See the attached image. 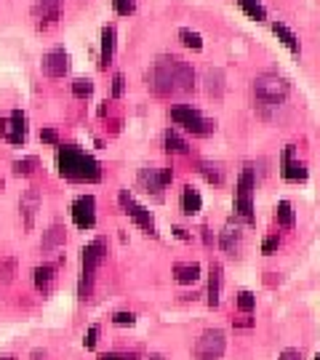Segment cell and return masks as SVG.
Instances as JSON below:
<instances>
[{"label": "cell", "mask_w": 320, "mask_h": 360, "mask_svg": "<svg viewBox=\"0 0 320 360\" xmlns=\"http://www.w3.org/2000/svg\"><path fill=\"white\" fill-rule=\"evenodd\" d=\"M40 142L43 144H49V147H59V131L56 129H43L40 131Z\"/></svg>", "instance_id": "cell-36"}, {"label": "cell", "mask_w": 320, "mask_h": 360, "mask_svg": "<svg viewBox=\"0 0 320 360\" xmlns=\"http://www.w3.org/2000/svg\"><path fill=\"white\" fill-rule=\"evenodd\" d=\"M163 150L168 155H187L190 153V142L177 129H166L163 131Z\"/></svg>", "instance_id": "cell-24"}, {"label": "cell", "mask_w": 320, "mask_h": 360, "mask_svg": "<svg viewBox=\"0 0 320 360\" xmlns=\"http://www.w3.org/2000/svg\"><path fill=\"white\" fill-rule=\"evenodd\" d=\"M147 86L155 96L190 94L195 89V70L190 62H184L179 56H160L147 72Z\"/></svg>", "instance_id": "cell-1"}, {"label": "cell", "mask_w": 320, "mask_h": 360, "mask_svg": "<svg viewBox=\"0 0 320 360\" xmlns=\"http://www.w3.org/2000/svg\"><path fill=\"white\" fill-rule=\"evenodd\" d=\"M200 272L203 267L198 262H181V264H174V281L179 285H192L200 281Z\"/></svg>", "instance_id": "cell-23"}, {"label": "cell", "mask_w": 320, "mask_h": 360, "mask_svg": "<svg viewBox=\"0 0 320 360\" xmlns=\"http://www.w3.org/2000/svg\"><path fill=\"white\" fill-rule=\"evenodd\" d=\"M46 358H49L46 349H32V352H30V360H46Z\"/></svg>", "instance_id": "cell-43"}, {"label": "cell", "mask_w": 320, "mask_h": 360, "mask_svg": "<svg viewBox=\"0 0 320 360\" xmlns=\"http://www.w3.org/2000/svg\"><path fill=\"white\" fill-rule=\"evenodd\" d=\"M70 217L77 230H94L96 227V198L94 195H77L70 206Z\"/></svg>", "instance_id": "cell-10"}, {"label": "cell", "mask_w": 320, "mask_h": 360, "mask_svg": "<svg viewBox=\"0 0 320 360\" xmlns=\"http://www.w3.org/2000/svg\"><path fill=\"white\" fill-rule=\"evenodd\" d=\"M62 6H64V0H38V3H35L32 16L38 19L40 30H49V27H53L56 22H59Z\"/></svg>", "instance_id": "cell-13"}, {"label": "cell", "mask_w": 320, "mask_h": 360, "mask_svg": "<svg viewBox=\"0 0 320 360\" xmlns=\"http://www.w3.org/2000/svg\"><path fill=\"white\" fill-rule=\"evenodd\" d=\"M281 176L286 181H291V184L307 181V176H309L307 163L296 158V147H294V144H288V147L283 150V155H281Z\"/></svg>", "instance_id": "cell-11"}, {"label": "cell", "mask_w": 320, "mask_h": 360, "mask_svg": "<svg viewBox=\"0 0 320 360\" xmlns=\"http://www.w3.org/2000/svg\"><path fill=\"white\" fill-rule=\"evenodd\" d=\"M40 70H43V75L49 77H64L70 72V56H67L64 49H51L49 53H43Z\"/></svg>", "instance_id": "cell-12"}, {"label": "cell", "mask_w": 320, "mask_h": 360, "mask_svg": "<svg viewBox=\"0 0 320 360\" xmlns=\"http://www.w3.org/2000/svg\"><path fill=\"white\" fill-rule=\"evenodd\" d=\"M99 336H102V326H99V323L89 326V331L83 334V347H86V349H96V345H99Z\"/></svg>", "instance_id": "cell-33"}, {"label": "cell", "mask_w": 320, "mask_h": 360, "mask_svg": "<svg viewBox=\"0 0 320 360\" xmlns=\"http://www.w3.org/2000/svg\"><path fill=\"white\" fill-rule=\"evenodd\" d=\"M8 134V117H0V139H6Z\"/></svg>", "instance_id": "cell-45"}, {"label": "cell", "mask_w": 320, "mask_h": 360, "mask_svg": "<svg viewBox=\"0 0 320 360\" xmlns=\"http://www.w3.org/2000/svg\"><path fill=\"white\" fill-rule=\"evenodd\" d=\"M123 91H126V77L117 72V75L113 77V99H120V96H123Z\"/></svg>", "instance_id": "cell-38"}, {"label": "cell", "mask_w": 320, "mask_h": 360, "mask_svg": "<svg viewBox=\"0 0 320 360\" xmlns=\"http://www.w3.org/2000/svg\"><path fill=\"white\" fill-rule=\"evenodd\" d=\"M254 195H256V166L254 163H245L241 168V176L235 181V214L254 224Z\"/></svg>", "instance_id": "cell-6"}, {"label": "cell", "mask_w": 320, "mask_h": 360, "mask_svg": "<svg viewBox=\"0 0 320 360\" xmlns=\"http://www.w3.org/2000/svg\"><path fill=\"white\" fill-rule=\"evenodd\" d=\"M198 171H200V176H203L208 184H222L224 181V168L219 166V163H211V160H200L198 163Z\"/></svg>", "instance_id": "cell-26"}, {"label": "cell", "mask_w": 320, "mask_h": 360, "mask_svg": "<svg viewBox=\"0 0 320 360\" xmlns=\"http://www.w3.org/2000/svg\"><path fill=\"white\" fill-rule=\"evenodd\" d=\"M113 323H115V326H134V323H136V315L120 309V312H113Z\"/></svg>", "instance_id": "cell-37"}, {"label": "cell", "mask_w": 320, "mask_h": 360, "mask_svg": "<svg viewBox=\"0 0 320 360\" xmlns=\"http://www.w3.org/2000/svg\"><path fill=\"white\" fill-rule=\"evenodd\" d=\"M269 27H272V35L281 40L283 46H286L288 51L294 53V56H299V53H302V43H299V35H296L294 30L286 25V22H278V19H275V22H272Z\"/></svg>", "instance_id": "cell-20"}, {"label": "cell", "mask_w": 320, "mask_h": 360, "mask_svg": "<svg viewBox=\"0 0 320 360\" xmlns=\"http://www.w3.org/2000/svg\"><path fill=\"white\" fill-rule=\"evenodd\" d=\"M0 360H16V358H13V355H3Z\"/></svg>", "instance_id": "cell-46"}, {"label": "cell", "mask_w": 320, "mask_h": 360, "mask_svg": "<svg viewBox=\"0 0 320 360\" xmlns=\"http://www.w3.org/2000/svg\"><path fill=\"white\" fill-rule=\"evenodd\" d=\"M179 208L184 217H198L203 211V195L195 184H184L179 193Z\"/></svg>", "instance_id": "cell-16"}, {"label": "cell", "mask_w": 320, "mask_h": 360, "mask_svg": "<svg viewBox=\"0 0 320 360\" xmlns=\"http://www.w3.org/2000/svg\"><path fill=\"white\" fill-rule=\"evenodd\" d=\"M238 3V8L248 16V19H254V22H267V8H264V3L262 0H235Z\"/></svg>", "instance_id": "cell-25"}, {"label": "cell", "mask_w": 320, "mask_h": 360, "mask_svg": "<svg viewBox=\"0 0 320 360\" xmlns=\"http://www.w3.org/2000/svg\"><path fill=\"white\" fill-rule=\"evenodd\" d=\"M315 360H320V352H318V355H315Z\"/></svg>", "instance_id": "cell-47"}, {"label": "cell", "mask_w": 320, "mask_h": 360, "mask_svg": "<svg viewBox=\"0 0 320 360\" xmlns=\"http://www.w3.org/2000/svg\"><path fill=\"white\" fill-rule=\"evenodd\" d=\"M174 235H177V238H179V240H190L192 235L187 230H181V227H174Z\"/></svg>", "instance_id": "cell-44"}, {"label": "cell", "mask_w": 320, "mask_h": 360, "mask_svg": "<svg viewBox=\"0 0 320 360\" xmlns=\"http://www.w3.org/2000/svg\"><path fill=\"white\" fill-rule=\"evenodd\" d=\"M64 259H59L56 264H40V267H35L32 270V285L38 288L40 294H49L53 288V283H56V272H59V264H62Z\"/></svg>", "instance_id": "cell-18"}, {"label": "cell", "mask_w": 320, "mask_h": 360, "mask_svg": "<svg viewBox=\"0 0 320 360\" xmlns=\"http://www.w3.org/2000/svg\"><path fill=\"white\" fill-rule=\"evenodd\" d=\"M136 181L144 193L163 198V190L174 181V168H158V166H141L136 174Z\"/></svg>", "instance_id": "cell-9"}, {"label": "cell", "mask_w": 320, "mask_h": 360, "mask_svg": "<svg viewBox=\"0 0 320 360\" xmlns=\"http://www.w3.org/2000/svg\"><path fill=\"white\" fill-rule=\"evenodd\" d=\"M13 176H32L35 171L40 168V160L35 155H30V158H19V160H13Z\"/></svg>", "instance_id": "cell-29"}, {"label": "cell", "mask_w": 320, "mask_h": 360, "mask_svg": "<svg viewBox=\"0 0 320 360\" xmlns=\"http://www.w3.org/2000/svg\"><path fill=\"white\" fill-rule=\"evenodd\" d=\"M27 134H30V126H27V115L22 110H11L8 115V134H6V142L13 144V147H22L27 142Z\"/></svg>", "instance_id": "cell-15"}, {"label": "cell", "mask_w": 320, "mask_h": 360, "mask_svg": "<svg viewBox=\"0 0 320 360\" xmlns=\"http://www.w3.org/2000/svg\"><path fill=\"white\" fill-rule=\"evenodd\" d=\"M179 40L184 49H192V51H203V35L195 32L190 27H181L179 30Z\"/></svg>", "instance_id": "cell-30"}, {"label": "cell", "mask_w": 320, "mask_h": 360, "mask_svg": "<svg viewBox=\"0 0 320 360\" xmlns=\"http://www.w3.org/2000/svg\"><path fill=\"white\" fill-rule=\"evenodd\" d=\"M200 235H203V243L211 248V245H214V235H211V227H200Z\"/></svg>", "instance_id": "cell-42"}, {"label": "cell", "mask_w": 320, "mask_h": 360, "mask_svg": "<svg viewBox=\"0 0 320 360\" xmlns=\"http://www.w3.org/2000/svg\"><path fill=\"white\" fill-rule=\"evenodd\" d=\"M70 89H72V96H75V99H91V96H94V80H91V77H75V80L70 83Z\"/></svg>", "instance_id": "cell-31"}, {"label": "cell", "mask_w": 320, "mask_h": 360, "mask_svg": "<svg viewBox=\"0 0 320 360\" xmlns=\"http://www.w3.org/2000/svg\"><path fill=\"white\" fill-rule=\"evenodd\" d=\"M227 352V334L222 328H205L192 345L195 360H222Z\"/></svg>", "instance_id": "cell-7"}, {"label": "cell", "mask_w": 320, "mask_h": 360, "mask_svg": "<svg viewBox=\"0 0 320 360\" xmlns=\"http://www.w3.org/2000/svg\"><path fill=\"white\" fill-rule=\"evenodd\" d=\"M235 307L241 309L243 315H251V312L256 309V296L251 294V291H241L238 299H235Z\"/></svg>", "instance_id": "cell-32"}, {"label": "cell", "mask_w": 320, "mask_h": 360, "mask_svg": "<svg viewBox=\"0 0 320 360\" xmlns=\"http://www.w3.org/2000/svg\"><path fill=\"white\" fill-rule=\"evenodd\" d=\"M224 72L222 70H208V75H205V91H208V96H214V99H222V94H224Z\"/></svg>", "instance_id": "cell-27"}, {"label": "cell", "mask_w": 320, "mask_h": 360, "mask_svg": "<svg viewBox=\"0 0 320 360\" xmlns=\"http://www.w3.org/2000/svg\"><path fill=\"white\" fill-rule=\"evenodd\" d=\"M113 8L120 16H131V13L136 11V0H113Z\"/></svg>", "instance_id": "cell-35"}, {"label": "cell", "mask_w": 320, "mask_h": 360, "mask_svg": "<svg viewBox=\"0 0 320 360\" xmlns=\"http://www.w3.org/2000/svg\"><path fill=\"white\" fill-rule=\"evenodd\" d=\"M56 168L59 176L75 184H96L102 181V163L91 158L77 144H59L56 147Z\"/></svg>", "instance_id": "cell-2"}, {"label": "cell", "mask_w": 320, "mask_h": 360, "mask_svg": "<svg viewBox=\"0 0 320 360\" xmlns=\"http://www.w3.org/2000/svg\"><path fill=\"white\" fill-rule=\"evenodd\" d=\"M115 40H117L115 25H104L102 43H99V67L102 70H107V67L113 65V59H115Z\"/></svg>", "instance_id": "cell-19"}, {"label": "cell", "mask_w": 320, "mask_h": 360, "mask_svg": "<svg viewBox=\"0 0 320 360\" xmlns=\"http://www.w3.org/2000/svg\"><path fill=\"white\" fill-rule=\"evenodd\" d=\"M117 203H120V208H123V214H126L128 219H134V224H136L139 230L158 238V224H155V217L150 208L141 206L139 200L128 193V190H120V193H117Z\"/></svg>", "instance_id": "cell-8"}, {"label": "cell", "mask_w": 320, "mask_h": 360, "mask_svg": "<svg viewBox=\"0 0 320 360\" xmlns=\"http://www.w3.org/2000/svg\"><path fill=\"white\" fill-rule=\"evenodd\" d=\"M168 117H171L174 126L184 129L187 134H192V136H211V134L217 131V120L205 117L203 112L195 110L192 104H177V107H171V110H168Z\"/></svg>", "instance_id": "cell-5"}, {"label": "cell", "mask_w": 320, "mask_h": 360, "mask_svg": "<svg viewBox=\"0 0 320 360\" xmlns=\"http://www.w3.org/2000/svg\"><path fill=\"white\" fill-rule=\"evenodd\" d=\"M217 245L227 257H238V254H241V245H243V232H241V227H238V224H235V227L227 224L224 230L219 232Z\"/></svg>", "instance_id": "cell-17"}, {"label": "cell", "mask_w": 320, "mask_h": 360, "mask_svg": "<svg viewBox=\"0 0 320 360\" xmlns=\"http://www.w3.org/2000/svg\"><path fill=\"white\" fill-rule=\"evenodd\" d=\"M96 360H136L134 352H102Z\"/></svg>", "instance_id": "cell-39"}, {"label": "cell", "mask_w": 320, "mask_h": 360, "mask_svg": "<svg viewBox=\"0 0 320 360\" xmlns=\"http://www.w3.org/2000/svg\"><path fill=\"white\" fill-rule=\"evenodd\" d=\"M40 193L38 187H30L25 195H22V200H19V217H22V224H25V230H32L35 227V217H38L40 211Z\"/></svg>", "instance_id": "cell-14"}, {"label": "cell", "mask_w": 320, "mask_h": 360, "mask_svg": "<svg viewBox=\"0 0 320 360\" xmlns=\"http://www.w3.org/2000/svg\"><path fill=\"white\" fill-rule=\"evenodd\" d=\"M222 264L219 262H211V267H208V307L214 309L219 307V302H222Z\"/></svg>", "instance_id": "cell-21"}, {"label": "cell", "mask_w": 320, "mask_h": 360, "mask_svg": "<svg viewBox=\"0 0 320 360\" xmlns=\"http://www.w3.org/2000/svg\"><path fill=\"white\" fill-rule=\"evenodd\" d=\"M64 240H67V230L56 221V224H51L49 230L43 232V238H40V251H43V254H51L56 248H62Z\"/></svg>", "instance_id": "cell-22"}, {"label": "cell", "mask_w": 320, "mask_h": 360, "mask_svg": "<svg viewBox=\"0 0 320 360\" xmlns=\"http://www.w3.org/2000/svg\"><path fill=\"white\" fill-rule=\"evenodd\" d=\"M278 360H302V349H296V347H286L281 352V358Z\"/></svg>", "instance_id": "cell-41"}, {"label": "cell", "mask_w": 320, "mask_h": 360, "mask_svg": "<svg viewBox=\"0 0 320 360\" xmlns=\"http://www.w3.org/2000/svg\"><path fill=\"white\" fill-rule=\"evenodd\" d=\"M107 259V238H94L91 243L83 245L80 251V281H77V299L86 302L94 296L96 285V272Z\"/></svg>", "instance_id": "cell-4"}, {"label": "cell", "mask_w": 320, "mask_h": 360, "mask_svg": "<svg viewBox=\"0 0 320 360\" xmlns=\"http://www.w3.org/2000/svg\"><path fill=\"white\" fill-rule=\"evenodd\" d=\"M278 248H281V235H278V232H272V235H267V238L262 240V254H264V257H272Z\"/></svg>", "instance_id": "cell-34"}, {"label": "cell", "mask_w": 320, "mask_h": 360, "mask_svg": "<svg viewBox=\"0 0 320 360\" xmlns=\"http://www.w3.org/2000/svg\"><path fill=\"white\" fill-rule=\"evenodd\" d=\"M275 219H278V224H281L283 230H291L296 224V211L291 206V200H281L278 206H275Z\"/></svg>", "instance_id": "cell-28"}, {"label": "cell", "mask_w": 320, "mask_h": 360, "mask_svg": "<svg viewBox=\"0 0 320 360\" xmlns=\"http://www.w3.org/2000/svg\"><path fill=\"white\" fill-rule=\"evenodd\" d=\"M251 96H254V107L262 115H275L283 104L291 96V83L281 75V72H259L251 83Z\"/></svg>", "instance_id": "cell-3"}, {"label": "cell", "mask_w": 320, "mask_h": 360, "mask_svg": "<svg viewBox=\"0 0 320 360\" xmlns=\"http://www.w3.org/2000/svg\"><path fill=\"white\" fill-rule=\"evenodd\" d=\"M13 270H16V262H13V259H6V262L0 264V275H3V281H6V283L13 278Z\"/></svg>", "instance_id": "cell-40"}]
</instances>
